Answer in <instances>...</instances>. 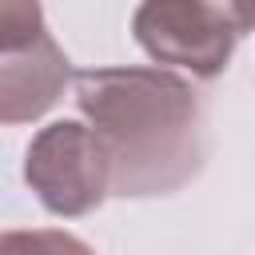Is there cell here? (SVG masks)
<instances>
[{
	"mask_svg": "<svg viewBox=\"0 0 255 255\" xmlns=\"http://www.w3.org/2000/svg\"><path fill=\"white\" fill-rule=\"evenodd\" d=\"M84 120L112 155V195L151 199L203 167V108L167 68H88L72 80Z\"/></svg>",
	"mask_w": 255,
	"mask_h": 255,
	"instance_id": "6da1fadb",
	"label": "cell"
},
{
	"mask_svg": "<svg viewBox=\"0 0 255 255\" xmlns=\"http://www.w3.org/2000/svg\"><path fill=\"white\" fill-rule=\"evenodd\" d=\"M24 179L52 215L76 219L112 195V155L92 124L56 120L32 135Z\"/></svg>",
	"mask_w": 255,
	"mask_h": 255,
	"instance_id": "7a4b0ae2",
	"label": "cell"
},
{
	"mask_svg": "<svg viewBox=\"0 0 255 255\" xmlns=\"http://www.w3.org/2000/svg\"><path fill=\"white\" fill-rule=\"evenodd\" d=\"M131 32L155 64L191 72L195 80H215L239 40L227 16L207 0H139Z\"/></svg>",
	"mask_w": 255,
	"mask_h": 255,
	"instance_id": "3957f363",
	"label": "cell"
},
{
	"mask_svg": "<svg viewBox=\"0 0 255 255\" xmlns=\"http://www.w3.org/2000/svg\"><path fill=\"white\" fill-rule=\"evenodd\" d=\"M68 76V56L48 28L0 44V120L12 128L44 116L60 100Z\"/></svg>",
	"mask_w": 255,
	"mask_h": 255,
	"instance_id": "277c9868",
	"label": "cell"
},
{
	"mask_svg": "<svg viewBox=\"0 0 255 255\" xmlns=\"http://www.w3.org/2000/svg\"><path fill=\"white\" fill-rule=\"evenodd\" d=\"M0 255H96L84 239L56 231V227H36V231H4L0 235Z\"/></svg>",
	"mask_w": 255,
	"mask_h": 255,
	"instance_id": "5b68a950",
	"label": "cell"
},
{
	"mask_svg": "<svg viewBox=\"0 0 255 255\" xmlns=\"http://www.w3.org/2000/svg\"><path fill=\"white\" fill-rule=\"evenodd\" d=\"M207 4L219 8L239 36H247V32L255 28V0H207Z\"/></svg>",
	"mask_w": 255,
	"mask_h": 255,
	"instance_id": "8992f818",
	"label": "cell"
}]
</instances>
